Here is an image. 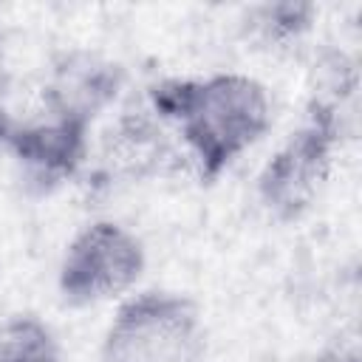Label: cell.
Segmentation results:
<instances>
[{"mask_svg": "<svg viewBox=\"0 0 362 362\" xmlns=\"http://www.w3.org/2000/svg\"><path fill=\"white\" fill-rule=\"evenodd\" d=\"M147 266L144 243L119 221L85 223L59 260L57 288L68 305H93L133 288Z\"/></svg>", "mask_w": 362, "mask_h": 362, "instance_id": "obj_4", "label": "cell"}, {"mask_svg": "<svg viewBox=\"0 0 362 362\" xmlns=\"http://www.w3.org/2000/svg\"><path fill=\"white\" fill-rule=\"evenodd\" d=\"M88 130L82 122L42 113V119L17 122L6 150L28 181L48 189L76 175L88 156Z\"/></svg>", "mask_w": 362, "mask_h": 362, "instance_id": "obj_5", "label": "cell"}, {"mask_svg": "<svg viewBox=\"0 0 362 362\" xmlns=\"http://www.w3.org/2000/svg\"><path fill=\"white\" fill-rule=\"evenodd\" d=\"M122 85L124 71L119 62H110L99 54L74 51L54 65L42 88V105L51 116L74 119L90 127L93 119L107 105H113Z\"/></svg>", "mask_w": 362, "mask_h": 362, "instance_id": "obj_6", "label": "cell"}, {"mask_svg": "<svg viewBox=\"0 0 362 362\" xmlns=\"http://www.w3.org/2000/svg\"><path fill=\"white\" fill-rule=\"evenodd\" d=\"M0 362H59L57 334L34 314H11L0 320Z\"/></svg>", "mask_w": 362, "mask_h": 362, "instance_id": "obj_7", "label": "cell"}, {"mask_svg": "<svg viewBox=\"0 0 362 362\" xmlns=\"http://www.w3.org/2000/svg\"><path fill=\"white\" fill-rule=\"evenodd\" d=\"M14 127H17V119H14L6 107H0V147H6V144H8V139H11Z\"/></svg>", "mask_w": 362, "mask_h": 362, "instance_id": "obj_9", "label": "cell"}, {"mask_svg": "<svg viewBox=\"0 0 362 362\" xmlns=\"http://www.w3.org/2000/svg\"><path fill=\"white\" fill-rule=\"evenodd\" d=\"M342 136V105L311 99L305 122L269 156L257 173L260 206L283 223L303 218L320 198Z\"/></svg>", "mask_w": 362, "mask_h": 362, "instance_id": "obj_2", "label": "cell"}, {"mask_svg": "<svg viewBox=\"0 0 362 362\" xmlns=\"http://www.w3.org/2000/svg\"><path fill=\"white\" fill-rule=\"evenodd\" d=\"M206 331L201 308L178 291L127 297L105 328L99 362H201Z\"/></svg>", "mask_w": 362, "mask_h": 362, "instance_id": "obj_3", "label": "cell"}, {"mask_svg": "<svg viewBox=\"0 0 362 362\" xmlns=\"http://www.w3.org/2000/svg\"><path fill=\"white\" fill-rule=\"evenodd\" d=\"M314 14L311 3H266L252 11V31L263 42H291L311 28Z\"/></svg>", "mask_w": 362, "mask_h": 362, "instance_id": "obj_8", "label": "cell"}, {"mask_svg": "<svg viewBox=\"0 0 362 362\" xmlns=\"http://www.w3.org/2000/svg\"><path fill=\"white\" fill-rule=\"evenodd\" d=\"M147 96L153 113L178 127L204 184L232 167L272 124L263 82L246 74L170 76L150 85Z\"/></svg>", "mask_w": 362, "mask_h": 362, "instance_id": "obj_1", "label": "cell"}, {"mask_svg": "<svg viewBox=\"0 0 362 362\" xmlns=\"http://www.w3.org/2000/svg\"><path fill=\"white\" fill-rule=\"evenodd\" d=\"M0 74H3V40H0Z\"/></svg>", "mask_w": 362, "mask_h": 362, "instance_id": "obj_10", "label": "cell"}]
</instances>
